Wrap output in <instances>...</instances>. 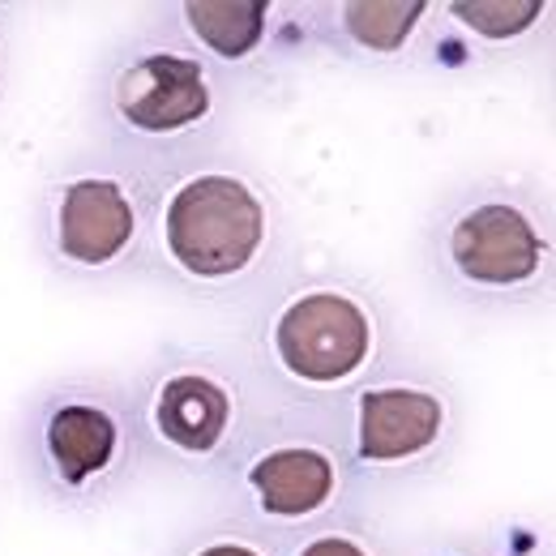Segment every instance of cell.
I'll list each match as a JSON object with an SVG mask.
<instances>
[{
  "mask_svg": "<svg viewBox=\"0 0 556 556\" xmlns=\"http://www.w3.org/2000/svg\"><path fill=\"white\" fill-rule=\"evenodd\" d=\"M43 445L56 476L70 488H81L112 467L121 432H116V419L94 403H61L43 428Z\"/></svg>",
  "mask_w": 556,
  "mask_h": 556,
  "instance_id": "9",
  "label": "cell"
},
{
  "mask_svg": "<svg viewBox=\"0 0 556 556\" xmlns=\"http://www.w3.org/2000/svg\"><path fill=\"white\" fill-rule=\"evenodd\" d=\"M116 108L141 134H176L210 112L206 70L176 52H150L116 81Z\"/></svg>",
  "mask_w": 556,
  "mask_h": 556,
  "instance_id": "4",
  "label": "cell"
},
{
  "mask_svg": "<svg viewBox=\"0 0 556 556\" xmlns=\"http://www.w3.org/2000/svg\"><path fill=\"white\" fill-rule=\"evenodd\" d=\"M334 463L313 445H278L249 467L257 505L275 518H308L334 496Z\"/></svg>",
  "mask_w": 556,
  "mask_h": 556,
  "instance_id": "7",
  "label": "cell"
},
{
  "mask_svg": "<svg viewBox=\"0 0 556 556\" xmlns=\"http://www.w3.org/2000/svg\"><path fill=\"white\" fill-rule=\"evenodd\" d=\"M454 13L458 22H467L488 39H514L540 22L544 4L540 0H471V4H454Z\"/></svg>",
  "mask_w": 556,
  "mask_h": 556,
  "instance_id": "12",
  "label": "cell"
},
{
  "mask_svg": "<svg viewBox=\"0 0 556 556\" xmlns=\"http://www.w3.org/2000/svg\"><path fill=\"white\" fill-rule=\"evenodd\" d=\"M275 351L291 377L339 386L364 368L372 351V321L364 304L343 291H308L278 313Z\"/></svg>",
  "mask_w": 556,
  "mask_h": 556,
  "instance_id": "2",
  "label": "cell"
},
{
  "mask_svg": "<svg viewBox=\"0 0 556 556\" xmlns=\"http://www.w3.org/2000/svg\"><path fill=\"white\" fill-rule=\"evenodd\" d=\"M445 424L437 394L416 386H381L359 394V458L364 463H403L424 454Z\"/></svg>",
  "mask_w": 556,
  "mask_h": 556,
  "instance_id": "6",
  "label": "cell"
},
{
  "mask_svg": "<svg viewBox=\"0 0 556 556\" xmlns=\"http://www.w3.org/2000/svg\"><path fill=\"white\" fill-rule=\"evenodd\" d=\"M266 13L270 9L262 0H193V4H185L193 35L223 61H240L262 43Z\"/></svg>",
  "mask_w": 556,
  "mask_h": 556,
  "instance_id": "10",
  "label": "cell"
},
{
  "mask_svg": "<svg viewBox=\"0 0 556 556\" xmlns=\"http://www.w3.org/2000/svg\"><path fill=\"white\" fill-rule=\"evenodd\" d=\"M450 257L471 282L484 287H514L535 278L544 262V240L531 218L509 202L471 206L450 231Z\"/></svg>",
  "mask_w": 556,
  "mask_h": 556,
  "instance_id": "3",
  "label": "cell"
},
{
  "mask_svg": "<svg viewBox=\"0 0 556 556\" xmlns=\"http://www.w3.org/2000/svg\"><path fill=\"white\" fill-rule=\"evenodd\" d=\"M198 556H262V553H253V548H244V544H210V548H202Z\"/></svg>",
  "mask_w": 556,
  "mask_h": 556,
  "instance_id": "14",
  "label": "cell"
},
{
  "mask_svg": "<svg viewBox=\"0 0 556 556\" xmlns=\"http://www.w3.org/2000/svg\"><path fill=\"white\" fill-rule=\"evenodd\" d=\"M167 253L198 278L240 275L266 244V206L262 198L227 176L206 172L185 180L163 214Z\"/></svg>",
  "mask_w": 556,
  "mask_h": 556,
  "instance_id": "1",
  "label": "cell"
},
{
  "mask_svg": "<svg viewBox=\"0 0 556 556\" xmlns=\"http://www.w3.org/2000/svg\"><path fill=\"white\" fill-rule=\"evenodd\" d=\"M300 556H368L355 540H343V535H321L313 544H304Z\"/></svg>",
  "mask_w": 556,
  "mask_h": 556,
  "instance_id": "13",
  "label": "cell"
},
{
  "mask_svg": "<svg viewBox=\"0 0 556 556\" xmlns=\"http://www.w3.org/2000/svg\"><path fill=\"white\" fill-rule=\"evenodd\" d=\"M424 17L419 0H355L343 4V26L359 48L372 52H394L412 39V30Z\"/></svg>",
  "mask_w": 556,
  "mask_h": 556,
  "instance_id": "11",
  "label": "cell"
},
{
  "mask_svg": "<svg viewBox=\"0 0 556 556\" xmlns=\"http://www.w3.org/2000/svg\"><path fill=\"white\" fill-rule=\"evenodd\" d=\"M138 214L129 193L108 176H81L61 193L56 206V244L77 266H108L129 249Z\"/></svg>",
  "mask_w": 556,
  "mask_h": 556,
  "instance_id": "5",
  "label": "cell"
},
{
  "mask_svg": "<svg viewBox=\"0 0 556 556\" xmlns=\"http://www.w3.org/2000/svg\"><path fill=\"white\" fill-rule=\"evenodd\" d=\"M154 424L176 450L206 458L218 450V441L231 424V394L206 372H176L159 386Z\"/></svg>",
  "mask_w": 556,
  "mask_h": 556,
  "instance_id": "8",
  "label": "cell"
}]
</instances>
